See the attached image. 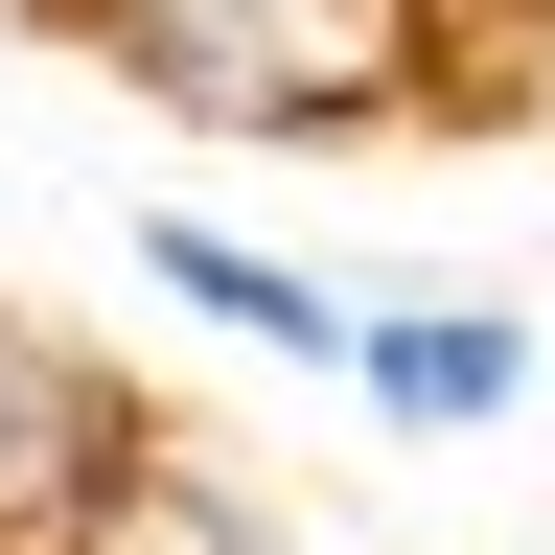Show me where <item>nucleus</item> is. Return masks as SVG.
Here are the masks:
<instances>
[{
    "label": "nucleus",
    "mask_w": 555,
    "mask_h": 555,
    "mask_svg": "<svg viewBox=\"0 0 555 555\" xmlns=\"http://www.w3.org/2000/svg\"><path fill=\"white\" fill-rule=\"evenodd\" d=\"M116 278H163L208 347H278V371H324V393H347V324H371V278L278 255V232H232V208H116Z\"/></svg>",
    "instance_id": "nucleus-3"
},
{
    "label": "nucleus",
    "mask_w": 555,
    "mask_h": 555,
    "mask_svg": "<svg viewBox=\"0 0 555 555\" xmlns=\"http://www.w3.org/2000/svg\"><path fill=\"white\" fill-rule=\"evenodd\" d=\"M139 440H163V393H139L116 347H69V324H24V301H0V555H47V532L93 509Z\"/></svg>",
    "instance_id": "nucleus-2"
},
{
    "label": "nucleus",
    "mask_w": 555,
    "mask_h": 555,
    "mask_svg": "<svg viewBox=\"0 0 555 555\" xmlns=\"http://www.w3.org/2000/svg\"><path fill=\"white\" fill-rule=\"evenodd\" d=\"M47 555H301V509H278L232 440H185V416H163V440H139V463H116Z\"/></svg>",
    "instance_id": "nucleus-4"
},
{
    "label": "nucleus",
    "mask_w": 555,
    "mask_h": 555,
    "mask_svg": "<svg viewBox=\"0 0 555 555\" xmlns=\"http://www.w3.org/2000/svg\"><path fill=\"white\" fill-rule=\"evenodd\" d=\"M532 371H555V347H532L509 278H371V324H347V393H371V440H416V463L509 440Z\"/></svg>",
    "instance_id": "nucleus-1"
}]
</instances>
